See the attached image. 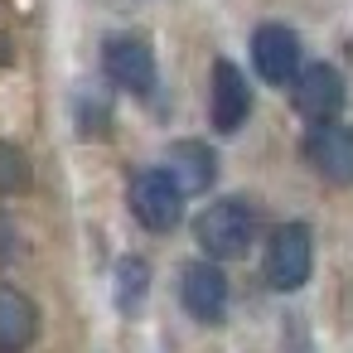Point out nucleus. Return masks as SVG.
Returning <instances> with one entry per match:
<instances>
[{"label":"nucleus","instance_id":"nucleus-5","mask_svg":"<svg viewBox=\"0 0 353 353\" xmlns=\"http://www.w3.org/2000/svg\"><path fill=\"white\" fill-rule=\"evenodd\" d=\"M305 160L329 184H353V126L343 121H314L305 136Z\"/></svg>","mask_w":353,"mask_h":353},{"label":"nucleus","instance_id":"nucleus-4","mask_svg":"<svg viewBox=\"0 0 353 353\" xmlns=\"http://www.w3.org/2000/svg\"><path fill=\"white\" fill-rule=\"evenodd\" d=\"M102 68H107V78H112L121 92H131V97H150V92H155V54H150V44H141V39H131V34L102 44Z\"/></svg>","mask_w":353,"mask_h":353},{"label":"nucleus","instance_id":"nucleus-3","mask_svg":"<svg viewBox=\"0 0 353 353\" xmlns=\"http://www.w3.org/2000/svg\"><path fill=\"white\" fill-rule=\"evenodd\" d=\"M131 213L145 232H170L184 218V189L174 184L170 170H145L131 184Z\"/></svg>","mask_w":353,"mask_h":353},{"label":"nucleus","instance_id":"nucleus-15","mask_svg":"<svg viewBox=\"0 0 353 353\" xmlns=\"http://www.w3.org/2000/svg\"><path fill=\"white\" fill-rule=\"evenodd\" d=\"M10 59V44H6V34H0V63H6Z\"/></svg>","mask_w":353,"mask_h":353},{"label":"nucleus","instance_id":"nucleus-11","mask_svg":"<svg viewBox=\"0 0 353 353\" xmlns=\"http://www.w3.org/2000/svg\"><path fill=\"white\" fill-rule=\"evenodd\" d=\"M165 170L174 174V184H179L184 194H203V189L213 184V174H218V160H213V150H208L203 141H174Z\"/></svg>","mask_w":353,"mask_h":353},{"label":"nucleus","instance_id":"nucleus-10","mask_svg":"<svg viewBox=\"0 0 353 353\" xmlns=\"http://www.w3.org/2000/svg\"><path fill=\"white\" fill-rule=\"evenodd\" d=\"M34 334H39V310L30 305V295H20L15 285L0 281V353L30 348Z\"/></svg>","mask_w":353,"mask_h":353},{"label":"nucleus","instance_id":"nucleus-14","mask_svg":"<svg viewBox=\"0 0 353 353\" xmlns=\"http://www.w3.org/2000/svg\"><path fill=\"white\" fill-rule=\"evenodd\" d=\"M10 252H15V228L6 223V213H0V261H6Z\"/></svg>","mask_w":353,"mask_h":353},{"label":"nucleus","instance_id":"nucleus-6","mask_svg":"<svg viewBox=\"0 0 353 353\" xmlns=\"http://www.w3.org/2000/svg\"><path fill=\"white\" fill-rule=\"evenodd\" d=\"M252 63H256V73H261L271 88H290L295 73L305 68V63H300V39H295V30H285V25H261V30L252 34Z\"/></svg>","mask_w":353,"mask_h":353},{"label":"nucleus","instance_id":"nucleus-7","mask_svg":"<svg viewBox=\"0 0 353 353\" xmlns=\"http://www.w3.org/2000/svg\"><path fill=\"white\" fill-rule=\"evenodd\" d=\"M179 300L199 324H223L228 314V276L208 261H189L179 271Z\"/></svg>","mask_w":353,"mask_h":353},{"label":"nucleus","instance_id":"nucleus-1","mask_svg":"<svg viewBox=\"0 0 353 353\" xmlns=\"http://www.w3.org/2000/svg\"><path fill=\"white\" fill-rule=\"evenodd\" d=\"M256 242V208L247 199H218L199 213V247L208 256H242Z\"/></svg>","mask_w":353,"mask_h":353},{"label":"nucleus","instance_id":"nucleus-13","mask_svg":"<svg viewBox=\"0 0 353 353\" xmlns=\"http://www.w3.org/2000/svg\"><path fill=\"white\" fill-rule=\"evenodd\" d=\"M141 276H145V266H141L136 256H126V261H121V290H126L121 305H136V295H141V285H145Z\"/></svg>","mask_w":353,"mask_h":353},{"label":"nucleus","instance_id":"nucleus-12","mask_svg":"<svg viewBox=\"0 0 353 353\" xmlns=\"http://www.w3.org/2000/svg\"><path fill=\"white\" fill-rule=\"evenodd\" d=\"M25 184H30V160L10 141H0V194H20Z\"/></svg>","mask_w":353,"mask_h":353},{"label":"nucleus","instance_id":"nucleus-8","mask_svg":"<svg viewBox=\"0 0 353 353\" xmlns=\"http://www.w3.org/2000/svg\"><path fill=\"white\" fill-rule=\"evenodd\" d=\"M295 107H300V117H310V121H334L339 112H343V78L329 68V63H310V68H300L295 73Z\"/></svg>","mask_w":353,"mask_h":353},{"label":"nucleus","instance_id":"nucleus-9","mask_svg":"<svg viewBox=\"0 0 353 353\" xmlns=\"http://www.w3.org/2000/svg\"><path fill=\"white\" fill-rule=\"evenodd\" d=\"M208 112H213V126L223 136L242 131V121L252 112V88H247V78H242V68L232 59L213 63V102H208Z\"/></svg>","mask_w":353,"mask_h":353},{"label":"nucleus","instance_id":"nucleus-2","mask_svg":"<svg viewBox=\"0 0 353 353\" xmlns=\"http://www.w3.org/2000/svg\"><path fill=\"white\" fill-rule=\"evenodd\" d=\"M314 271V237L305 223H285L271 232V247H266V281L271 290H300Z\"/></svg>","mask_w":353,"mask_h":353}]
</instances>
